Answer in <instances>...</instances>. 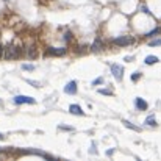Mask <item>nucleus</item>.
Masks as SVG:
<instances>
[{
    "mask_svg": "<svg viewBox=\"0 0 161 161\" xmlns=\"http://www.w3.org/2000/svg\"><path fill=\"white\" fill-rule=\"evenodd\" d=\"M111 72H113V75H114V78L117 81L122 80V77H124V67L120 64H111Z\"/></svg>",
    "mask_w": 161,
    "mask_h": 161,
    "instance_id": "f03ea898",
    "label": "nucleus"
},
{
    "mask_svg": "<svg viewBox=\"0 0 161 161\" xmlns=\"http://www.w3.org/2000/svg\"><path fill=\"white\" fill-rule=\"evenodd\" d=\"M14 103H17V105H22V103H30V105H33V103H35V99H33V97H28V96H16V97H14Z\"/></svg>",
    "mask_w": 161,
    "mask_h": 161,
    "instance_id": "20e7f679",
    "label": "nucleus"
},
{
    "mask_svg": "<svg viewBox=\"0 0 161 161\" xmlns=\"http://www.w3.org/2000/svg\"><path fill=\"white\" fill-rule=\"evenodd\" d=\"M139 77H141V74H139V72H136V74H133V75H131V80H133V81H138V80H139Z\"/></svg>",
    "mask_w": 161,
    "mask_h": 161,
    "instance_id": "f3484780",
    "label": "nucleus"
},
{
    "mask_svg": "<svg viewBox=\"0 0 161 161\" xmlns=\"http://www.w3.org/2000/svg\"><path fill=\"white\" fill-rule=\"evenodd\" d=\"M133 42H135V38L133 36H119V38H114L113 39V44L114 46H119V47L131 46Z\"/></svg>",
    "mask_w": 161,
    "mask_h": 161,
    "instance_id": "f257e3e1",
    "label": "nucleus"
},
{
    "mask_svg": "<svg viewBox=\"0 0 161 161\" xmlns=\"http://www.w3.org/2000/svg\"><path fill=\"white\" fill-rule=\"evenodd\" d=\"M102 47H103V44H102V41H100V39H96V41H94V44H92V47H91V49H92V50H94V52H96V50H100V49H102Z\"/></svg>",
    "mask_w": 161,
    "mask_h": 161,
    "instance_id": "9d476101",
    "label": "nucleus"
},
{
    "mask_svg": "<svg viewBox=\"0 0 161 161\" xmlns=\"http://www.w3.org/2000/svg\"><path fill=\"white\" fill-rule=\"evenodd\" d=\"M66 53V49L64 47H61V49H56V47H50L46 55H53V56H59V55H64Z\"/></svg>",
    "mask_w": 161,
    "mask_h": 161,
    "instance_id": "423d86ee",
    "label": "nucleus"
},
{
    "mask_svg": "<svg viewBox=\"0 0 161 161\" xmlns=\"http://www.w3.org/2000/svg\"><path fill=\"white\" fill-rule=\"evenodd\" d=\"M19 52H20L19 47H11V46H8V47L5 49V58H6V59L17 58V56H19Z\"/></svg>",
    "mask_w": 161,
    "mask_h": 161,
    "instance_id": "7ed1b4c3",
    "label": "nucleus"
},
{
    "mask_svg": "<svg viewBox=\"0 0 161 161\" xmlns=\"http://www.w3.org/2000/svg\"><path fill=\"white\" fill-rule=\"evenodd\" d=\"M150 47H157V46H161V38L160 39H155V41H150V44H149Z\"/></svg>",
    "mask_w": 161,
    "mask_h": 161,
    "instance_id": "2eb2a0df",
    "label": "nucleus"
},
{
    "mask_svg": "<svg viewBox=\"0 0 161 161\" xmlns=\"http://www.w3.org/2000/svg\"><path fill=\"white\" fill-rule=\"evenodd\" d=\"M36 55H38V53H36V49L31 46V47L28 49V56H30V58H36Z\"/></svg>",
    "mask_w": 161,
    "mask_h": 161,
    "instance_id": "f8f14e48",
    "label": "nucleus"
},
{
    "mask_svg": "<svg viewBox=\"0 0 161 161\" xmlns=\"http://www.w3.org/2000/svg\"><path fill=\"white\" fill-rule=\"evenodd\" d=\"M3 139H5V136H3V135L0 133V141H3Z\"/></svg>",
    "mask_w": 161,
    "mask_h": 161,
    "instance_id": "aec40b11",
    "label": "nucleus"
},
{
    "mask_svg": "<svg viewBox=\"0 0 161 161\" xmlns=\"http://www.w3.org/2000/svg\"><path fill=\"white\" fill-rule=\"evenodd\" d=\"M64 92L66 94H75L77 92V81H69L64 86Z\"/></svg>",
    "mask_w": 161,
    "mask_h": 161,
    "instance_id": "39448f33",
    "label": "nucleus"
},
{
    "mask_svg": "<svg viewBox=\"0 0 161 161\" xmlns=\"http://www.w3.org/2000/svg\"><path fill=\"white\" fill-rule=\"evenodd\" d=\"M102 81H103L102 78H97V80H94V81H92V85H94V86H97V85H100Z\"/></svg>",
    "mask_w": 161,
    "mask_h": 161,
    "instance_id": "a211bd4d",
    "label": "nucleus"
},
{
    "mask_svg": "<svg viewBox=\"0 0 161 161\" xmlns=\"http://www.w3.org/2000/svg\"><path fill=\"white\" fill-rule=\"evenodd\" d=\"M157 61H158V58H157L155 55H149V56H146V59H144V63H146V64H149V66L155 64Z\"/></svg>",
    "mask_w": 161,
    "mask_h": 161,
    "instance_id": "1a4fd4ad",
    "label": "nucleus"
},
{
    "mask_svg": "<svg viewBox=\"0 0 161 161\" xmlns=\"http://www.w3.org/2000/svg\"><path fill=\"white\" fill-rule=\"evenodd\" d=\"M22 69H25V70H33V69H35V66H31V64H24V66H22Z\"/></svg>",
    "mask_w": 161,
    "mask_h": 161,
    "instance_id": "dca6fc26",
    "label": "nucleus"
},
{
    "mask_svg": "<svg viewBox=\"0 0 161 161\" xmlns=\"http://www.w3.org/2000/svg\"><path fill=\"white\" fill-rule=\"evenodd\" d=\"M124 124H125V127H128V128H131V130H136V131H139L141 128L139 127H135V125H131L130 122H127V120H124Z\"/></svg>",
    "mask_w": 161,
    "mask_h": 161,
    "instance_id": "ddd939ff",
    "label": "nucleus"
},
{
    "mask_svg": "<svg viewBox=\"0 0 161 161\" xmlns=\"http://www.w3.org/2000/svg\"><path fill=\"white\" fill-rule=\"evenodd\" d=\"M135 103H136V108L138 109H147V102H144V99H141V97H136L135 99Z\"/></svg>",
    "mask_w": 161,
    "mask_h": 161,
    "instance_id": "0eeeda50",
    "label": "nucleus"
},
{
    "mask_svg": "<svg viewBox=\"0 0 161 161\" xmlns=\"http://www.w3.org/2000/svg\"><path fill=\"white\" fill-rule=\"evenodd\" d=\"M142 13H147V14H150V11H149V8H146V6H142Z\"/></svg>",
    "mask_w": 161,
    "mask_h": 161,
    "instance_id": "6ab92c4d",
    "label": "nucleus"
},
{
    "mask_svg": "<svg viewBox=\"0 0 161 161\" xmlns=\"http://www.w3.org/2000/svg\"><path fill=\"white\" fill-rule=\"evenodd\" d=\"M158 33H160V28H155V30H152L150 33H147L146 36H147V38H152V36H155V35H158Z\"/></svg>",
    "mask_w": 161,
    "mask_h": 161,
    "instance_id": "4468645a",
    "label": "nucleus"
},
{
    "mask_svg": "<svg viewBox=\"0 0 161 161\" xmlns=\"http://www.w3.org/2000/svg\"><path fill=\"white\" fill-rule=\"evenodd\" d=\"M69 111H70L72 114H77V116H83V114H85L78 105H70V107H69Z\"/></svg>",
    "mask_w": 161,
    "mask_h": 161,
    "instance_id": "6e6552de",
    "label": "nucleus"
},
{
    "mask_svg": "<svg viewBox=\"0 0 161 161\" xmlns=\"http://www.w3.org/2000/svg\"><path fill=\"white\" fill-rule=\"evenodd\" d=\"M146 125H150V127H157L155 117H153V116H149V117L146 119Z\"/></svg>",
    "mask_w": 161,
    "mask_h": 161,
    "instance_id": "9b49d317",
    "label": "nucleus"
},
{
    "mask_svg": "<svg viewBox=\"0 0 161 161\" xmlns=\"http://www.w3.org/2000/svg\"><path fill=\"white\" fill-rule=\"evenodd\" d=\"M2 52H3V49H2V44H0V58H2Z\"/></svg>",
    "mask_w": 161,
    "mask_h": 161,
    "instance_id": "412c9836",
    "label": "nucleus"
}]
</instances>
